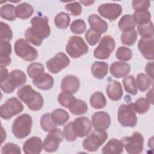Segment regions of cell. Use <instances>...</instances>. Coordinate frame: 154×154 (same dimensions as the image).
<instances>
[{"instance_id": "6da1fadb", "label": "cell", "mask_w": 154, "mask_h": 154, "mask_svg": "<svg viewBox=\"0 0 154 154\" xmlns=\"http://www.w3.org/2000/svg\"><path fill=\"white\" fill-rule=\"evenodd\" d=\"M49 20L46 16H35L31 19V27L28 28L25 32L26 40L35 46L42 45L43 40L48 38L51 33Z\"/></svg>"}, {"instance_id": "7a4b0ae2", "label": "cell", "mask_w": 154, "mask_h": 154, "mask_svg": "<svg viewBox=\"0 0 154 154\" xmlns=\"http://www.w3.org/2000/svg\"><path fill=\"white\" fill-rule=\"evenodd\" d=\"M17 94L18 97L32 111H38L43 106L44 101L42 96L34 90L31 85H26L20 88L17 91Z\"/></svg>"}, {"instance_id": "3957f363", "label": "cell", "mask_w": 154, "mask_h": 154, "mask_svg": "<svg viewBox=\"0 0 154 154\" xmlns=\"http://www.w3.org/2000/svg\"><path fill=\"white\" fill-rule=\"evenodd\" d=\"M32 119L28 114H23L17 117L13 122L11 130L13 135L22 139L27 137L31 132Z\"/></svg>"}, {"instance_id": "277c9868", "label": "cell", "mask_w": 154, "mask_h": 154, "mask_svg": "<svg viewBox=\"0 0 154 154\" xmlns=\"http://www.w3.org/2000/svg\"><path fill=\"white\" fill-rule=\"evenodd\" d=\"M117 119L119 123L123 127H135L137 123V117L134 103L122 104L118 109Z\"/></svg>"}, {"instance_id": "5b68a950", "label": "cell", "mask_w": 154, "mask_h": 154, "mask_svg": "<svg viewBox=\"0 0 154 154\" xmlns=\"http://www.w3.org/2000/svg\"><path fill=\"white\" fill-rule=\"evenodd\" d=\"M26 81L25 73L20 70H12L7 79L1 82V88L5 93H11L16 87L23 85Z\"/></svg>"}, {"instance_id": "8992f818", "label": "cell", "mask_w": 154, "mask_h": 154, "mask_svg": "<svg viewBox=\"0 0 154 154\" xmlns=\"http://www.w3.org/2000/svg\"><path fill=\"white\" fill-rule=\"evenodd\" d=\"M66 51L72 58H78L88 52V47L82 37L73 35L68 40Z\"/></svg>"}, {"instance_id": "52a82bcc", "label": "cell", "mask_w": 154, "mask_h": 154, "mask_svg": "<svg viewBox=\"0 0 154 154\" xmlns=\"http://www.w3.org/2000/svg\"><path fill=\"white\" fill-rule=\"evenodd\" d=\"M108 138V133L105 131L94 130L82 143L85 150L90 152L97 151L99 147L102 145Z\"/></svg>"}, {"instance_id": "ba28073f", "label": "cell", "mask_w": 154, "mask_h": 154, "mask_svg": "<svg viewBox=\"0 0 154 154\" xmlns=\"http://www.w3.org/2000/svg\"><path fill=\"white\" fill-rule=\"evenodd\" d=\"M14 52L18 57L26 61H32L38 57L37 51L23 38H19L16 41Z\"/></svg>"}, {"instance_id": "9c48e42d", "label": "cell", "mask_w": 154, "mask_h": 154, "mask_svg": "<svg viewBox=\"0 0 154 154\" xmlns=\"http://www.w3.org/2000/svg\"><path fill=\"white\" fill-rule=\"evenodd\" d=\"M115 46V41L112 37L108 35H104L94 51V57L100 60L108 59L114 50Z\"/></svg>"}, {"instance_id": "30bf717a", "label": "cell", "mask_w": 154, "mask_h": 154, "mask_svg": "<svg viewBox=\"0 0 154 154\" xmlns=\"http://www.w3.org/2000/svg\"><path fill=\"white\" fill-rule=\"evenodd\" d=\"M122 142L126 152L129 153H140L143 150L144 138L140 132H136L131 137H123Z\"/></svg>"}, {"instance_id": "8fae6325", "label": "cell", "mask_w": 154, "mask_h": 154, "mask_svg": "<svg viewBox=\"0 0 154 154\" xmlns=\"http://www.w3.org/2000/svg\"><path fill=\"white\" fill-rule=\"evenodd\" d=\"M23 105L16 97L8 99L0 108L1 118L5 120L11 119L23 111Z\"/></svg>"}, {"instance_id": "7c38bea8", "label": "cell", "mask_w": 154, "mask_h": 154, "mask_svg": "<svg viewBox=\"0 0 154 154\" xmlns=\"http://www.w3.org/2000/svg\"><path fill=\"white\" fill-rule=\"evenodd\" d=\"M64 133L60 129L55 128L46 137L43 142V148L47 152H54L58 150L59 144L63 141Z\"/></svg>"}, {"instance_id": "4fadbf2b", "label": "cell", "mask_w": 154, "mask_h": 154, "mask_svg": "<svg viewBox=\"0 0 154 154\" xmlns=\"http://www.w3.org/2000/svg\"><path fill=\"white\" fill-rule=\"evenodd\" d=\"M70 62L69 58L64 53L59 52L46 62V67L50 72L57 73L67 67Z\"/></svg>"}, {"instance_id": "5bb4252c", "label": "cell", "mask_w": 154, "mask_h": 154, "mask_svg": "<svg viewBox=\"0 0 154 154\" xmlns=\"http://www.w3.org/2000/svg\"><path fill=\"white\" fill-rule=\"evenodd\" d=\"M97 11L104 18L112 21L122 14V7L119 4L106 3L100 5L97 8Z\"/></svg>"}, {"instance_id": "9a60e30c", "label": "cell", "mask_w": 154, "mask_h": 154, "mask_svg": "<svg viewBox=\"0 0 154 154\" xmlns=\"http://www.w3.org/2000/svg\"><path fill=\"white\" fill-rule=\"evenodd\" d=\"M72 128L76 137L82 138L87 136L91 129V123L88 118L80 117L72 122Z\"/></svg>"}, {"instance_id": "2e32d148", "label": "cell", "mask_w": 154, "mask_h": 154, "mask_svg": "<svg viewBox=\"0 0 154 154\" xmlns=\"http://www.w3.org/2000/svg\"><path fill=\"white\" fill-rule=\"evenodd\" d=\"M91 122L95 130H106L111 124V117L108 113L104 111L95 112L91 117Z\"/></svg>"}, {"instance_id": "e0dca14e", "label": "cell", "mask_w": 154, "mask_h": 154, "mask_svg": "<svg viewBox=\"0 0 154 154\" xmlns=\"http://www.w3.org/2000/svg\"><path fill=\"white\" fill-rule=\"evenodd\" d=\"M80 81L79 78L72 75L65 76L61 83V89L63 92L69 93H75L79 88Z\"/></svg>"}, {"instance_id": "ac0fdd59", "label": "cell", "mask_w": 154, "mask_h": 154, "mask_svg": "<svg viewBox=\"0 0 154 154\" xmlns=\"http://www.w3.org/2000/svg\"><path fill=\"white\" fill-rule=\"evenodd\" d=\"M153 43V37L142 38L138 43L139 51L143 56L148 60H153L154 58Z\"/></svg>"}, {"instance_id": "d6986e66", "label": "cell", "mask_w": 154, "mask_h": 154, "mask_svg": "<svg viewBox=\"0 0 154 154\" xmlns=\"http://www.w3.org/2000/svg\"><path fill=\"white\" fill-rule=\"evenodd\" d=\"M43 147V143L40 138L32 137L24 143L23 150L26 154H38L42 152Z\"/></svg>"}, {"instance_id": "ffe728a7", "label": "cell", "mask_w": 154, "mask_h": 154, "mask_svg": "<svg viewBox=\"0 0 154 154\" xmlns=\"http://www.w3.org/2000/svg\"><path fill=\"white\" fill-rule=\"evenodd\" d=\"M110 73L116 78H121L126 76L131 71V66L126 63L115 61L110 66Z\"/></svg>"}, {"instance_id": "44dd1931", "label": "cell", "mask_w": 154, "mask_h": 154, "mask_svg": "<svg viewBox=\"0 0 154 154\" xmlns=\"http://www.w3.org/2000/svg\"><path fill=\"white\" fill-rule=\"evenodd\" d=\"M33 84L37 88L43 90L51 89L54 84L53 77L47 73H43L41 75L32 79Z\"/></svg>"}, {"instance_id": "7402d4cb", "label": "cell", "mask_w": 154, "mask_h": 154, "mask_svg": "<svg viewBox=\"0 0 154 154\" xmlns=\"http://www.w3.org/2000/svg\"><path fill=\"white\" fill-rule=\"evenodd\" d=\"M88 22L91 29L100 34L105 32L108 29L107 22L97 14H93L89 16Z\"/></svg>"}, {"instance_id": "603a6c76", "label": "cell", "mask_w": 154, "mask_h": 154, "mask_svg": "<svg viewBox=\"0 0 154 154\" xmlns=\"http://www.w3.org/2000/svg\"><path fill=\"white\" fill-rule=\"evenodd\" d=\"M106 94L108 97L114 101L120 100L123 96V90L121 84L117 81L112 80L106 86Z\"/></svg>"}, {"instance_id": "cb8c5ba5", "label": "cell", "mask_w": 154, "mask_h": 154, "mask_svg": "<svg viewBox=\"0 0 154 154\" xmlns=\"http://www.w3.org/2000/svg\"><path fill=\"white\" fill-rule=\"evenodd\" d=\"M0 63L1 66H8L11 61L10 54L11 53V46L8 41L1 40L0 42Z\"/></svg>"}, {"instance_id": "d4e9b609", "label": "cell", "mask_w": 154, "mask_h": 154, "mask_svg": "<svg viewBox=\"0 0 154 154\" xmlns=\"http://www.w3.org/2000/svg\"><path fill=\"white\" fill-rule=\"evenodd\" d=\"M123 145L122 141L112 138L109 140L102 148V153L103 154H119L123 152Z\"/></svg>"}, {"instance_id": "484cf974", "label": "cell", "mask_w": 154, "mask_h": 154, "mask_svg": "<svg viewBox=\"0 0 154 154\" xmlns=\"http://www.w3.org/2000/svg\"><path fill=\"white\" fill-rule=\"evenodd\" d=\"M108 65L103 61H95L91 67L93 76L99 79H103L108 73Z\"/></svg>"}, {"instance_id": "4316f807", "label": "cell", "mask_w": 154, "mask_h": 154, "mask_svg": "<svg viewBox=\"0 0 154 154\" xmlns=\"http://www.w3.org/2000/svg\"><path fill=\"white\" fill-rule=\"evenodd\" d=\"M34 13L33 7L27 2L19 4L16 7V16L22 19H26L30 17Z\"/></svg>"}, {"instance_id": "83f0119b", "label": "cell", "mask_w": 154, "mask_h": 154, "mask_svg": "<svg viewBox=\"0 0 154 154\" xmlns=\"http://www.w3.org/2000/svg\"><path fill=\"white\" fill-rule=\"evenodd\" d=\"M51 117L56 125L62 126L69 120V114L66 110L58 108L52 112Z\"/></svg>"}, {"instance_id": "f1b7e54d", "label": "cell", "mask_w": 154, "mask_h": 154, "mask_svg": "<svg viewBox=\"0 0 154 154\" xmlns=\"http://www.w3.org/2000/svg\"><path fill=\"white\" fill-rule=\"evenodd\" d=\"M90 103L93 108L102 109L106 106V99L102 93L96 91L91 94L90 99Z\"/></svg>"}, {"instance_id": "f546056e", "label": "cell", "mask_w": 154, "mask_h": 154, "mask_svg": "<svg viewBox=\"0 0 154 154\" xmlns=\"http://www.w3.org/2000/svg\"><path fill=\"white\" fill-rule=\"evenodd\" d=\"M118 25L119 29L123 32L132 31L135 27V23L132 19V16L130 14L124 15L119 20Z\"/></svg>"}, {"instance_id": "4dcf8cb0", "label": "cell", "mask_w": 154, "mask_h": 154, "mask_svg": "<svg viewBox=\"0 0 154 154\" xmlns=\"http://www.w3.org/2000/svg\"><path fill=\"white\" fill-rule=\"evenodd\" d=\"M69 109L72 114L82 115L87 112L88 106L84 101L81 99H76Z\"/></svg>"}, {"instance_id": "1f68e13d", "label": "cell", "mask_w": 154, "mask_h": 154, "mask_svg": "<svg viewBox=\"0 0 154 154\" xmlns=\"http://www.w3.org/2000/svg\"><path fill=\"white\" fill-rule=\"evenodd\" d=\"M0 14L2 18L9 20H14L16 18V8L12 4H6L2 5L0 9Z\"/></svg>"}, {"instance_id": "d6a6232c", "label": "cell", "mask_w": 154, "mask_h": 154, "mask_svg": "<svg viewBox=\"0 0 154 154\" xmlns=\"http://www.w3.org/2000/svg\"><path fill=\"white\" fill-rule=\"evenodd\" d=\"M40 126L42 129L47 132H50L56 128V125L52 119L51 114L46 113L42 116Z\"/></svg>"}, {"instance_id": "836d02e7", "label": "cell", "mask_w": 154, "mask_h": 154, "mask_svg": "<svg viewBox=\"0 0 154 154\" xmlns=\"http://www.w3.org/2000/svg\"><path fill=\"white\" fill-rule=\"evenodd\" d=\"M132 19L135 23L138 25H144L150 22L151 14L149 11H135L133 13Z\"/></svg>"}, {"instance_id": "e575fe53", "label": "cell", "mask_w": 154, "mask_h": 154, "mask_svg": "<svg viewBox=\"0 0 154 154\" xmlns=\"http://www.w3.org/2000/svg\"><path fill=\"white\" fill-rule=\"evenodd\" d=\"M26 70L28 76L34 79L44 73L45 67L42 63H32L28 66Z\"/></svg>"}, {"instance_id": "d590c367", "label": "cell", "mask_w": 154, "mask_h": 154, "mask_svg": "<svg viewBox=\"0 0 154 154\" xmlns=\"http://www.w3.org/2000/svg\"><path fill=\"white\" fill-rule=\"evenodd\" d=\"M70 21L69 15L66 13L61 12L56 15L54 19L55 26L59 29H66L68 27Z\"/></svg>"}, {"instance_id": "8d00e7d4", "label": "cell", "mask_w": 154, "mask_h": 154, "mask_svg": "<svg viewBox=\"0 0 154 154\" xmlns=\"http://www.w3.org/2000/svg\"><path fill=\"white\" fill-rule=\"evenodd\" d=\"M123 84L125 91L132 95L137 94V88L136 81L133 75H129L123 79Z\"/></svg>"}, {"instance_id": "74e56055", "label": "cell", "mask_w": 154, "mask_h": 154, "mask_svg": "<svg viewBox=\"0 0 154 154\" xmlns=\"http://www.w3.org/2000/svg\"><path fill=\"white\" fill-rule=\"evenodd\" d=\"M137 87L140 91L143 92L147 90L152 84L153 81L144 73H139L137 76Z\"/></svg>"}, {"instance_id": "f35d334b", "label": "cell", "mask_w": 154, "mask_h": 154, "mask_svg": "<svg viewBox=\"0 0 154 154\" xmlns=\"http://www.w3.org/2000/svg\"><path fill=\"white\" fill-rule=\"evenodd\" d=\"M76 99L72 94L67 92L63 91L60 93L58 96L59 103L66 108H69Z\"/></svg>"}, {"instance_id": "ab89813d", "label": "cell", "mask_w": 154, "mask_h": 154, "mask_svg": "<svg viewBox=\"0 0 154 154\" xmlns=\"http://www.w3.org/2000/svg\"><path fill=\"white\" fill-rule=\"evenodd\" d=\"M137 30L143 38H152L153 36V25L152 22L147 23L138 25Z\"/></svg>"}, {"instance_id": "60d3db41", "label": "cell", "mask_w": 154, "mask_h": 154, "mask_svg": "<svg viewBox=\"0 0 154 154\" xmlns=\"http://www.w3.org/2000/svg\"><path fill=\"white\" fill-rule=\"evenodd\" d=\"M137 38V33L135 29L128 32H123L121 35V41L123 45H133Z\"/></svg>"}, {"instance_id": "b9f144b4", "label": "cell", "mask_w": 154, "mask_h": 154, "mask_svg": "<svg viewBox=\"0 0 154 154\" xmlns=\"http://www.w3.org/2000/svg\"><path fill=\"white\" fill-rule=\"evenodd\" d=\"M135 111L140 114H143L147 112L150 108V102L147 99L144 97L138 98L134 103Z\"/></svg>"}, {"instance_id": "7bdbcfd3", "label": "cell", "mask_w": 154, "mask_h": 154, "mask_svg": "<svg viewBox=\"0 0 154 154\" xmlns=\"http://www.w3.org/2000/svg\"><path fill=\"white\" fill-rule=\"evenodd\" d=\"M116 57L120 61H129L132 56V51L125 46L119 47L116 51Z\"/></svg>"}, {"instance_id": "ee69618b", "label": "cell", "mask_w": 154, "mask_h": 154, "mask_svg": "<svg viewBox=\"0 0 154 154\" xmlns=\"http://www.w3.org/2000/svg\"><path fill=\"white\" fill-rule=\"evenodd\" d=\"M85 22L80 19L74 20L70 25V31L74 34H82L85 31Z\"/></svg>"}, {"instance_id": "f6af8a7d", "label": "cell", "mask_w": 154, "mask_h": 154, "mask_svg": "<svg viewBox=\"0 0 154 154\" xmlns=\"http://www.w3.org/2000/svg\"><path fill=\"white\" fill-rule=\"evenodd\" d=\"M85 37L90 45L94 46L99 41L101 37V34L90 29H88L85 32Z\"/></svg>"}, {"instance_id": "bcb514c9", "label": "cell", "mask_w": 154, "mask_h": 154, "mask_svg": "<svg viewBox=\"0 0 154 154\" xmlns=\"http://www.w3.org/2000/svg\"><path fill=\"white\" fill-rule=\"evenodd\" d=\"M13 37L12 31L9 26L5 23L2 22H1V34H0V39L1 40H10Z\"/></svg>"}, {"instance_id": "7dc6e473", "label": "cell", "mask_w": 154, "mask_h": 154, "mask_svg": "<svg viewBox=\"0 0 154 154\" xmlns=\"http://www.w3.org/2000/svg\"><path fill=\"white\" fill-rule=\"evenodd\" d=\"M65 8L67 11L75 16H79L82 13V7L79 2H73L67 4L65 5Z\"/></svg>"}, {"instance_id": "c3c4849f", "label": "cell", "mask_w": 154, "mask_h": 154, "mask_svg": "<svg viewBox=\"0 0 154 154\" xmlns=\"http://www.w3.org/2000/svg\"><path fill=\"white\" fill-rule=\"evenodd\" d=\"M64 135L66 140L68 141H75L76 139V135H75L73 128H72V122L68 123L64 127Z\"/></svg>"}, {"instance_id": "681fc988", "label": "cell", "mask_w": 154, "mask_h": 154, "mask_svg": "<svg viewBox=\"0 0 154 154\" xmlns=\"http://www.w3.org/2000/svg\"><path fill=\"white\" fill-rule=\"evenodd\" d=\"M132 7L135 11H144L150 6V2L149 1H133Z\"/></svg>"}, {"instance_id": "f907efd6", "label": "cell", "mask_w": 154, "mask_h": 154, "mask_svg": "<svg viewBox=\"0 0 154 154\" xmlns=\"http://www.w3.org/2000/svg\"><path fill=\"white\" fill-rule=\"evenodd\" d=\"M1 153L2 154H5V153H17L18 154V153H21V150L20 147H19L17 145L11 143H8L2 147Z\"/></svg>"}, {"instance_id": "816d5d0a", "label": "cell", "mask_w": 154, "mask_h": 154, "mask_svg": "<svg viewBox=\"0 0 154 154\" xmlns=\"http://www.w3.org/2000/svg\"><path fill=\"white\" fill-rule=\"evenodd\" d=\"M146 72H147V75L149 77L151 78L152 80L153 81V62L148 63L146 66Z\"/></svg>"}, {"instance_id": "f5cc1de1", "label": "cell", "mask_w": 154, "mask_h": 154, "mask_svg": "<svg viewBox=\"0 0 154 154\" xmlns=\"http://www.w3.org/2000/svg\"><path fill=\"white\" fill-rule=\"evenodd\" d=\"M8 75V70L5 67L1 66V82L6 80Z\"/></svg>"}, {"instance_id": "db71d44e", "label": "cell", "mask_w": 154, "mask_h": 154, "mask_svg": "<svg viewBox=\"0 0 154 154\" xmlns=\"http://www.w3.org/2000/svg\"><path fill=\"white\" fill-rule=\"evenodd\" d=\"M147 100L153 104V88H152L147 93Z\"/></svg>"}, {"instance_id": "11a10c76", "label": "cell", "mask_w": 154, "mask_h": 154, "mask_svg": "<svg viewBox=\"0 0 154 154\" xmlns=\"http://www.w3.org/2000/svg\"><path fill=\"white\" fill-rule=\"evenodd\" d=\"M80 2H81L82 4H83L85 6H89L91 5V4H93L94 1H80Z\"/></svg>"}]
</instances>
